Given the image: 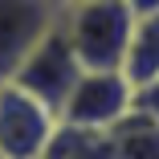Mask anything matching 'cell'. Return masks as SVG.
Wrapping results in <instances>:
<instances>
[{
	"label": "cell",
	"mask_w": 159,
	"mask_h": 159,
	"mask_svg": "<svg viewBox=\"0 0 159 159\" xmlns=\"http://www.w3.org/2000/svg\"><path fill=\"white\" fill-rule=\"evenodd\" d=\"M57 29L82 70H122L135 16L122 0H74L57 8Z\"/></svg>",
	"instance_id": "cell-1"
},
{
	"label": "cell",
	"mask_w": 159,
	"mask_h": 159,
	"mask_svg": "<svg viewBox=\"0 0 159 159\" xmlns=\"http://www.w3.org/2000/svg\"><path fill=\"white\" fill-rule=\"evenodd\" d=\"M131 110H135V86L122 78V70H82L70 98L57 110V122L78 126V131H110Z\"/></svg>",
	"instance_id": "cell-2"
},
{
	"label": "cell",
	"mask_w": 159,
	"mask_h": 159,
	"mask_svg": "<svg viewBox=\"0 0 159 159\" xmlns=\"http://www.w3.org/2000/svg\"><path fill=\"white\" fill-rule=\"evenodd\" d=\"M78 78H82V66H78V57H74L66 33H61L57 20H53V29L37 41V49L29 53L20 61V70L12 74V86L25 90L29 98H37L41 106H49L57 114L61 102L70 98V90H74Z\"/></svg>",
	"instance_id": "cell-3"
},
{
	"label": "cell",
	"mask_w": 159,
	"mask_h": 159,
	"mask_svg": "<svg viewBox=\"0 0 159 159\" xmlns=\"http://www.w3.org/2000/svg\"><path fill=\"white\" fill-rule=\"evenodd\" d=\"M57 135V114L12 82L0 86V159H45Z\"/></svg>",
	"instance_id": "cell-4"
},
{
	"label": "cell",
	"mask_w": 159,
	"mask_h": 159,
	"mask_svg": "<svg viewBox=\"0 0 159 159\" xmlns=\"http://www.w3.org/2000/svg\"><path fill=\"white\" fill-rule=\"evenodd\" d=\"M53 20H57L53 0H0V86L12 82L20 61L37 49Z\"/></svg>",
	"instance_id": "cell-5"
},
{
	"label": "cell",
	"mask_w": 159,
	"mask_h": 159,
	"mask_svg": "<svg viewBox=\"0 0 159 159\" xmlns=\"http://www.w3.org/2000/svg\"><path fill=\"white\" fill-rule=\"evenodd\" d=\"M122 78L135 86V94L159 78V12L155 16H135L126 57H122Z\"/></svg>",
	"instance_id": "cell-6"
},
{
	"label": "cell",
	"mask_w": 159,
	"mask_h": 159,
	"mask_svg": "<svg viewBox=\"0 0 159 159\" xmlns=\"http://www.w3.org/2000/svg\"><path fill=\"white\" fill-rule=\"evenodd\" d=\"M106 143L110 159H159V118L135 106L106 131Z\"/></svg>",
	"instance_id": "cell-7"
},
{
	"label": "cell",
	"mask_w": 159,
	"mask_h": 159,
	"mask_svg": "<svg viewBox=\"0 0 159 159\" xmlns=\"http://www.w3.org/2000/svg\"><path fill=\"white\" fill-rule=\"evenodd\" d=\"M135 106L139 110H147V114H155L159 118V78L151 82V86H143L139 94H135Z\"/></svg>",
	"instance_id": "cell-8"
},
{
	"label": "cell",
	"mask_w": 159,
	"mask_h": 159,
	"mask_svg": "<svg viewBox=\"0 0 159 159\" xmlns=\"http://www.w3.org/2000/svg\"><path fill=\"white\" fill-rule=\"evenodd\" d=\"M126 8H131V16H155L159 12V0H122Z\"/></svg>",
	"instance_id": "cell-9"
},
{
	"label": "cell",
	"mask_w": 159,
	"mask_h": 159,
	"mask_svg": "<svg viewBox=\"0 0 159 159\" xmlns=\"http://www.w3.org/2000/svg\"><path fill=\"white\" fill-rule=\"evenodd\" d=\"M53 4H57V8H61V4H74V0H53Z\"/></svg>",
	"instance_id": "cell-10"
}]
</instances>
